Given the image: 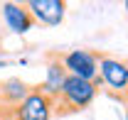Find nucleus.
Returning <instances> with one entry per match:
<instances>
[{
	"instance_id": "nucleus-1",
	"label": "nucleus",
	"mask_w": 128,
	"mask_h": 120,
	"mask_svg": "<svg viewBox=\"0 0 128 120\" xmlns=\"http://www.w3.org/2000/svg\"><path fill=\"white\" fill-rule=\"evenodd\" d=\"M96 93H98V88L91 81H84V78H76V76H66L59 96L52 98V110L57 115H72V113L86 110L94 103Z\"/></svg>"
},
{
	"instance_id": "nucleus-2",
	"label": "nucleus",
	"mask_w": 128,
	"mask_h": 120,
	"mask_svg": "<svg viewBox=\"0 0 128 120\" xmlns=\"http://www.w3.org/2000/svg\"><path fill=\"white\" fill-rule=\"evenodd\" d=\"M98 76L116 101L128 103V61L108 54H98Z\"/></svg>"
},
{
	"instance_id": "nucleus-3",
	"label": "nucleus",
	"mask_w": 128,
	"mask_h": 120,
	"mask_svg": "<svg viewBox=\"0 0 128 120\" xmlns=\"http://www.w3.org/2000/svg\"><path fill=\"white\" fill-rule=\"evenodd\" d=\"M59 61L66 69L69 76H76L84 81H91L96 88L104 86L101 76H98V54L89 49H72V52H59Z\"/></svg>"
},
{
	"instance_id": "nucleus-4",
	"label": "nucleus",
	"mask_w": 128,
	"mask_h": 120,
	"mask_svg": "<svg viewBox=\"0 0 128 120\" xmlns=\"http://www.w3.org/2000/svg\"><path fill=\"white\" fill-rule=\"evenodd\" d=\"M52 113V98L40 86H34L32 93L12 110V120H49Z\"/></svg>"
},
{
	"instance_id": "nucleus-5",
	"label": "nucleus",
	"mask_w": 128,
	"mask_h": 120,
	"mask_svg": "<svg viewBox=\"0 0 128 120\" xmlns=\"http://www.w3.org/2000/svg\"><path fill=\"white\" fill-rule=\"evenodd\" d=\"M0 15L5 27L15 34H27V32L37 25L32 12L27 10V2H2L0 5Z\"/></svg>"
},
{
	"instance_id": "nucleus-6",
	"label": "nucleus",
	"mask_w": 128,
	"mask_h": 120,
	"mask_svg": "<svg viewBox=\"0 0 128 120\" xmlns=\"http://www.w3.org/2000/svg\"><path fill=\"white\" fill-rule=\"evenodd\" d=\"M27 10L32 12L34 22H40L44 27H57V25L64 22L66 2L64 0H30Z\"/></svg>"
},
{
	"instance_id": "nucleus-7",
	"label": "nucleus",
	"mask_w": 128,
	"mask_h": 120,
	"mask_svg": "<svg viewBox=\"0 0 128 120\" xmlns=\"http://www.w3.org/2000/svg\"><path fill=\"white\" fill-rule=\"evenodd\" d=\"M32 88H34V86H30L27 81H22V78H17V76L0 81V110L12 113L17 105L32 93Z\"/></svg>"
},
{
	"instance_id": "nucleus-8",
	"label": "nucleus",
	"mask_w": 128,
	"mask_h": 120,
	"mask_svg": "<svg viewBox=\"0 0 128 120\" xmlns=\"http://www.w3.org/2000/svg\"><path fill=\"white\" fill-rule=\"evenodd\" d=\"M66 69L62 66V61H59V54H49V61H47V78H44V83L40 86V88L47 93L49 98H57L59 96V91H62L64 81H66Z\"/></svg>"
},
{
	"instance_id": "nucleus-9",
	"label": "nucleus",
	"mask_w": 128,
	"mask_h": 120,
	"mask_svg": "<svg viewBox=\"0 0 128 120\" xmlns=\"http://www.w3.org/2000/svg\"><path fill=\"white\" fill-rule=\"evenodd\" d=\"M0 120H12V113H5V110H0Z\"/></svg>"
},
{
	"instance_id": "nucleus-10",
	"label": "nucleus",
	"mask_w": 128,
	"mask_h": 120,
	"mask_svg": "<svg viewBox=\"0 0 128 120\" xmlns=\"http://www.w3.org/2000/svg\"><path fill=\"white\" fill-rule=\"evenodd\" d=\"M123 7H126V12H128V0H126V2H123Z\"/></svg>"
},
{
	"instance_id": "nucleus-11",
	"label": "nucleus",
	"mask_w": 128,
	"mask_h": 120,
	"mask_svg": "<svg viewBox=\"0 0 128 120\" xmlns=\"http://www.w3.org/2000/svg\"><path fill=\"white\" fill-rule=\"evenodd\" d=\"M126 120H128V110H126Z\"/></svg>"
}]
</instances>
